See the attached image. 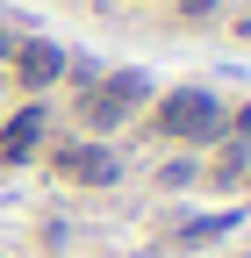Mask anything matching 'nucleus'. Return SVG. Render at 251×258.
<instances>
[{
	"label": "nucleus",
	"instance_id": "9",
	"mask_svg": "<svg viewBox=\"0 0 251 258\" xmlns=\"http://www.w3.org/2000/svg\"><path fill=\"white\" fill-rule=\"evenodd\" d=\"M244 43H251V15H244Z\"/></svg>",
	"mask_w": 251,
	"mask_h": 258
},
{
	"label": "nucleus",
	"instance_id": "8",
	"mask_svg": "<svg viewBox=\"0 0 251 258\" xmlns=\"http://www.w3.org/2000/svg\"><path fill=\"white\" fill-rule=\"evenodd\" d=\"M215 8H223V0H179V15H186V22H208Z\"/></svg>",
	"mask_w": 251,
	"mask_h": 258
},
{
	"label": "nucleus",
	"instance_id": "2",
	"mask_svg": "<svg viewBox=\"0 0 251 258\" xmlns=\"http://www.w3.org/2000/svg\"><path fill=\"white\" fill-rule=\"evenodd\" d=\"M144 101H151V72H93L79 86V122L93 137H108V129H122Z\"/></svg>",
	"mask_w": 251,
	"mask_h": 258
},
{
	"label": "nucleus",
	"instance_id": "5",
	"mask_svg": "<svg viewBox=\"0 0 251 258\" xmlns=\"http://www.w3.org/2000/svg\"><path fill=\"white\" fill-rule=\"evenodd\" d=\"M43 122H50V108H43V101L15 108V115H8V129H0V165H29V151L43 144Z\"/></svg>",
	"mask_w": 251,
	"mask_h": 258
},
{
	"label": "nucleus",
	"instance_id": "4",
	"mask_svg": "<svg viewBox=\"0 0 251 258\" xmlns=\"http://www.w3.org/2000/svg\"><path fill=\"white\" fill-rule=\"evenodd\" d=\"M57 172H65L72 186H115L122 179V158L108 144H65L57 151Z\"/></svg>",
	"mask_w": 251,
	"mask_h": 258
},
{
	"label": "nucleus",
	"instance_id": "7",
	"mask_svg": "<svg viewBox=\"0 0 251 258\" xmlns=\"http://www.w3.org/2000/svg\"><path fill=\"white\" fill-rule=\"evenodd\" d=\"M186 179H201L194 158H179V165H165V172H158V186H186Z\"/></svg>",
	"mask_w": 251,
	"mask_h": 258
},
{
	"label": "nucleus",
	"instance_id": "1",
	"mask_svg": "<svg viewBox=\"0 0 251 258\" xmlns=\"http://www.w3.org/2000/svg\"><path fill=\"white\" fill-rule=\"evenodd\" d=\"M151 129L172 137V144H215L230 129V115H223V101H215L208 86H172L165 101L151 108Z\"/></svg>",
	"mask_w": 251,
	"mask_h": 258
},
{
	"label": "nucleus",
	"instance_id": "3",
	"mask_svg": "<svg viewBox=\"0 0 251 258\" xmlns=\"http://www.w3.org/2000/svg\"><path fill=\"white\" fill-rule=\"evenodd\" d=\"M8 57H15V72H22V86H29V93L57 86V79H65V64H72V57H65V43H50V36H29V43H15Z\"/></svg>",
	"mask_w": 251,
	"mask_h": 258
},
{
	"label": "nucleus",
	"instance_id": "6",
	"mask_svg": "<svg viewBox=\"0 0 251 258\" xmlns=\"http://www.w3.org/2000/svg\"><path fill=\"white\" fill-rule=\"evenodd\" d=\"M230 222H237V215H201V222H186V230H179V244H208V237H223Z\"/></svg>",
	"mask_w": 251,
	"mask_h": 258
}]
</instances>
